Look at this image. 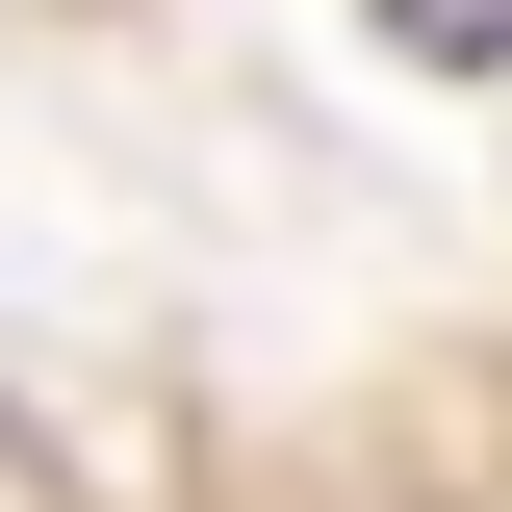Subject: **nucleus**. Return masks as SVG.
I'll return each instance as SVG.
<instances>
[{"label": "nucleus", "instance_id": "obj_1", "mask_svg": "<svg viewBox=\"0 0 512 512\" xmlns=\"http://www.w3.org/2000/svg\"><path fill=\"white\" fill-rule=\"evenodd\" d=\"M384 52H512V0H384Z\"/></svg>", "mask_w": 512, "mask_h": 512}]
</instances>
